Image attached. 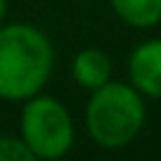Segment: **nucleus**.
Returning a JSON list of instances; mask_svg holds the SVG:
<instances>
[{"label":"nucleus","mask_w":161,"mask_h":161,"mask_svg":"<svg viewBox=\"0 0 161 161\" xmlns=\"http://www.w3.org/2000/svg\"><path fill=\"white\" fill-rule=\"evenodd\" d=\"M55 64L52 43L31 24H0V100L38 95Z\"/></svg>","instance_id":"1"},{"label":"nucleus","mask_w":161,"mask_h":161,"mask_svg":"<svg viewBox=\"0 0 161 161\" xmlns=\"http://www.w3.org/2000/svg\"><path fill=\"white\" fill-rule=\"evenodd\" d=\"M145 123V104L133 86L107 80L92 90L86 107V126L90 137L104 149L126 147L137 137Z\"/></svg>","instance_id":"2"},{"label":"nucleus","mask_w":161,"mask_h":161,"mask_svg":"<svg viewBox=\"0 0 161 161\" xmlns=\"http://www.w3.org/2000/svg\"><path fill=\"white\" fill-rule=\"evenodd\" d=\"M21 140L36 159H59L74 145V121L59 100L33 95L21 109Z\"/></svg>","instance_id":"3"},{"label":"nucleus","mask_w":161,"mask_h":161,"mask_svg":"<svg viewBox=\"0 0 161 161\" xmlns=\"http://www.w3.org/2000/svg\"><path fill=\"white\" fill-rule=\"evenodd\" d=\"M128 74L135 90L161 97V40H147L133 50Z\"/></svg>","instance_id":"4"},{"label":"nucleus","mask_w":161,"mask_h":161,"mask_svg":"<svg viewBox=\"0 0 161 161\" xmlns=\"http://www.w3.org/2000/svg\"><path fill=\"white\" fill-rule=\"evenodd\" d=\"M71 71L76 83L92 92L100 86H104L107 80H111V59L100 47H86L74 57Z\"/></svg>","instance_id":"5"},{"label":"nucleus","mask_w":161,"mask_h":161,"mask_svg":"<svg viewBox=\"0 0 161 161\" xmlns=\"http://www.w3.org/2000/svg\"><path fill=\"white\" fill-rule=\"evenodd\" d=\"M109 3L121 21L135 29H147L161 21V0H109Z\"/></svg>","instance_id":"6"},{"label":"nucleus","mask_w":161,"mask_h":161,"mask_svg":"<svg viewBox=\"0 0 161 161\" xmlns=\"http://www.w3.org/2000/svg\"><path fill=\"white\" fill-rule=\"evenodd\" d=\"M0 161H36L21 137L0 135Z\"/></svg>","instance_id":"7"},{"label":"nucleus","mask_w":161,"mask_h":161,"mask_svg":"<svg viewBox=\"0 0 161 161\" xmlns=\"http://www.w3.org/2000/svg\"><path fill=\"white\" fill-rule=\"evenodd\" d=\"M5 12H7V0H0V24L5 19Z\"/></svg>","instance_id":"8"}]
</instances>
